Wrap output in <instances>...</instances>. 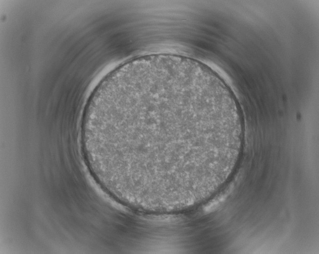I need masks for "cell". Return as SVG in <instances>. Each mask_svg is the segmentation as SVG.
I'll return each mask as SVG.
<instances>
[{
  "instance_id": "6da1fadb",
  "label": "cell",
  "mask_w": 319,
  "mask_h": 254,
  "mask_svg": "<svg viewBox=\"0 0 319 254\" xmlns=\"http://www.w3.org/2000/svg\"><path fill=\"white\" fill-rule=\"evenodd\" d=\"M86 127L101 167L113 178L163 188L208 164L221 124L201 87L149 74L101 93L89 104Z\"/></svg>"
}]
</instances>
